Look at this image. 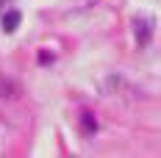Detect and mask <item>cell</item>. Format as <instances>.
Listing matches in <instances>:
<instances>
[{
    "mask_svg": "<svg viewBox=\"0 0 161 158\" xmlns=\"http://www.w3.org/2000/svg\"><path fill=\"white\" fill-rule=\"evenodd\" d=\"M133 31H136V42L145 47L147 42H150V36H153V22H150L147 17H139V19L133 22Z\"/></svg>",
    "mask_w": 161,
    "mask_h": 158,
    "instance_id": "1",
    "label": "cell"
},
{
    "mask_svg": "<svg viewBox=\"0 0 161 158\" xmlns=\"http://www.w3.org/2000/svg\"><path fill=\"white\" fill-rule=\"evenodd\" d=\"M19 19H22L19 11H8V14L3 17V31H6V33H14L17 25H19Z\"/></svg>",
    "mask_w": 161,
    "mask_h": 158,
    "instance_id": "2",
    "label": "cell"
},
{
    "mask_svg": "<svg viewBox=\"0 0 161 158\" xmlns=\"http://www.w3.org/2000/svg\"><path fill=\"white\" fill-rule=\"evenodd\" d=\"M80 130H83L86 136L97 130V119L92 117V114H89V111H83V114H80Z\"/></svg>",
    "mask_w": 161,
    "mask_h": 158,
    "instance_id": "3",
    "label": "cell"
}]
</instances>
